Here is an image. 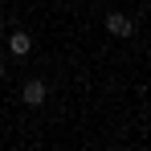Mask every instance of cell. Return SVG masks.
<instances>
[{
  "label": "cell",
  "instance_id": "5",
  "mask_svg": "<svg viewBox=\"0 0 151 151\" xmlns=\"http://www.w3.org/2000/svg\"><path fill=\"white\" fill-rule=\"evenodd\" d=\"M0 78H4V61H0Z\"/></svg>",
  "mask_w": 151,
  "mask_h": 151
},
{
  "label": "cell",
  "instance_id": "3",
  "mask_svg": "<svg viewBox=\"0 0 151 151\" xmlns=\"http://www.w3.org/2000/svg\"><path fill=\"white\" fill-rule=\"evenodd\" d=\"M45 94H49V90H45L41 82H25V90H21V98H25L29 106H41V102H45Z\"/></svg>",
  "mask_w": 151,
  "mask_h": 151
},
{
  "label": "cell",
  "instance_id": "2",
  "mask_svg": "<svg viewBox=\"0 0 151 151\" xmlns=\"http://www.w3.org/2000/svg\"><path fill=\"white\" fill-rule=\"evenodd\" d=\"M8 49L17 53V57H29V49H33V37H29V33H8Z\"/></svg>",
  "mask_w": 151,
  "mask_h": 151
},
{
  "label": "cell",
  "instance_id": "1",
  "mask_svg": "<svg viewBox=\"0 0 151 151\" xmlns=\"http://www.w3.org/2000/svg\"><path fill=\"white\" fill-rule=\"evenodd\" d=\"M131 17H123V12H106V33H114V37H131Z\"/></svg>",
  "mask_w": 151,
  "mask_h": 151
},
{
  "label": "cell",
  "instance_id": "4",
  "mask_svg": "<svg viewBox=\"0 0 151 151\" xmlns=\"http://www.w3.org/2000/svg\"><path fill=\"white\" fill-rule=\"evenodd\" d=\"M0 33H4V17H0Z\"/></svg>",
  "mask_w": 151,
  "mask_h": 151
}]
</instances>
